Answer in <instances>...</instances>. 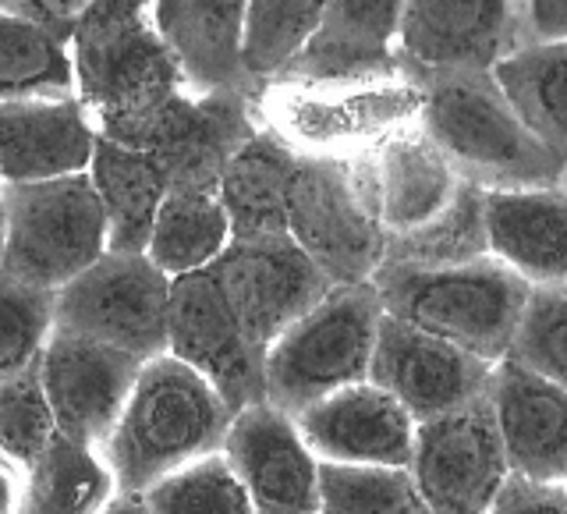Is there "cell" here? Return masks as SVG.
<instances>
[{
  "label": "cell",
  "instance_id": "6da1fadb",
  "mask_svg": "<svg viewBox=\"0 0 567 514\" xmlns=\"http://www.w3.org/2000/svg\"><path fill=\"white\" fill-rule=\"evenodd\" d=\"M75 96L100 138L146 150L192 85L156 25V0H96L68 35Z\"/></svg>",
  "mask_w": 567,
  "mask_h": 514
},
{
  "label": "cell",
  "instance_id": "7a4b0ae2",
  "mask_svg": "<svg viewBox=\"0 0 567 514\" xmlns=\"http://www.w3.org/2000/svg\"><path fill=\"white\" fill-rule=\"evenodd\" d=\"M230 419L235 408L220 390L164 351L142 362L132 394L100 451L121 493H146L164 475L224 451Z\"/></svg>",
  "mask_w": 567,
  "mask_h": 514
},
{
  "label": "cell",
  "instance_id": "3957f363",
  "mask_svg": "<svg viewBox=\"0 0 567 514\" xmlns=\"http://www.w3.org/2000/svg\"><path fill=\"white\" fill-rule=\"evenodd\" d=\"M419 89V121L465 182L486 192L567 182V164L528 128L493 71H443Z\"/></svg>",
  "mask_w": 567,
  "mask_h": 514
},
{
  "label": "cell",
  "instance_id": "277c9868",
  "mask_svg": "<svg viewBox=\"0 0 567 514\" xmlns=\"http://www.w3.org/2000/svg\"><path fill=\"white\" fill-rule=\"evenodd\" d=\"M422 89L401 68L372 75L309 79L277 75L256 82V117L301 156H362L415 121Z\"/></svg>",
  "mask_w": 567,
  "mask_h": 514
},
{
  "label": "cell",
  "instance_id": "5b68a950",
  "mask_svg": "<svg viewBox=\"0 0 567 514\" xmlns=\"http://www.w3.org/2000/svg\"><path fill=\"white\" fill-rule=\"evenodd\" d=\"M372 284L390 316L486 362H504L511 354L532 295V284L496 256L451 266L380 263Z\"/></svg>",
  "mask_w": 567,
  "mask_h": 514
},
{
  "label": "cell",
  "instance_id": "8992f818",
  "mask_svg": "<svg viewBox=\"0 0 567 514\" xmlns=\"http://www.w3.org/2000/svg\"><path fill=\"white\" fill-rule=\"evenodd\" d=\"M383 312L372 280L333 284L316 309L266 348V401L298 415L337 390L369 380Z\"/></svg>",
  "mask_w": 567,
  "mask_h": 514
},
{
  "label": "cell",
  "instance_id": "52a82bcc",
  "mask_svg": "<svg viewBox=\"0 0 567 514\" xmlns=\"http://www.w3.org/2000/svg\"><path fill=\"white\" fill-rule=\"evenodd\" d=\"M288 230L333 284L372 280L386 256L372 153H298L288 195Z\"/></svg>",
  "mask_w": 567,
  "mask_h": 514
},
{
  "label": "cell",
  "instance_id": "ba28073f",
  "mask_svg": "<svg viewBox=\"0 0 567 514\" xmlns=\"http://www.w3.org/2000/svg\"><path fill=\"white\" fill-rule=\"evenodd\" d=\"M8 220L4 270L61 291L111 253L106 213L89 171L50 182L0 185Z\"/></svg>",
  "mask_w": 567,
  "mask_h": 514
},
{
  "label": "cell",
  "instance_id": "9c48e42d",
  "mask_svg": "<svg viewBox=\"0 0 567 514\" xmlns=\"http://www.w3.org/2000/svg\"><path fill=\"white\" fill-rule=\"evenodd\" d=\"M58 327L150 362L167 351L171 277L146 253H106L58 291Z\"/></svg>",
  "mask_w": 567,
  "mask_h": 514
},
{
  "label": "cell",
  "instance_id": "30bf717a",
  "mask_svg": "<svg viewBox=\"0 0 567 514\" xmlns=\"http://www.w3.org/2000/svg\"><path fill=\"white\" fill-rule=\"evenodd\" d=\"M412 472L422 501L436 514H486L511 479L489 394L419 422Z\"/></svg>",
  "mask_w": 567,
  "mask_h": 514
},
{
  "label": "cell",
  "instance_id": "8fae6325",
  "mask_svg": "<svg viewBox=\"0 0 567 514\" xmlns=\"http://www.w3.org/2000/svg\"><path fill=\"white\" fill-rule=\"evenodd\" d=\"M209 274L217 277L230 309L259 348H270L333 288V280L291 238V230L235 238Z\"/></svg>",
  "mask_w": 567,
  "mask_h": 514
},
{
  "label": "cell",
  "instance_id": "7c38bea8",
  "mask_svg": "<svg viewBox=\"0 0 567 514\" xmlns=\"http://www.w3.org/2000/svg\"><path fill=\"white\" fill-rule=\"evenodd\" d=\"M167 351L203 372L235 412L266 398V348L248 337L209 270L171 277Z\"/></svg>",
  "mask_w": 567,
  "mask_h": 514
},
{
  "label": "cell",
  "instance_id": "4fadbf2b",
  "mask_svg": "<svg viewBox=\"0 0 567 514\" xmlns=\"http://www.w3.org/2000/svg\"><path fill=\"white\" fill-rule=\"evenodd\" d=\"M522 43L518 0H404L398 68L415 82L443 71H493Z\"/></svg>",
  "mask_w": 567,
  "mask_h": 514
},
{
  "label": "cell",
  "instance_id": "5bb4252c",
  "mask_svg": "<svg viewBox=\"0 0 567 514\" xmlns=\"http://www.w3.org/2000/svg\"><path fill=\"white\" fill-rule=\"evenodd\" d=\"M259 128L256 85L188 89L156 124L146 150L171 188L217 192L227 164Z\"/></svg>",
  "mask_w": 567,
  "mask_h": 514
},
{
  "label": "cell",
  "instance_id": "9a60e30c",
  "mask_svg": "<svg viewBox=\"0 0 567 514\" xmlns=\"http://www.w3.org/2000/svg\"><path fill=\"white\" fill-rule=\"evenodd\" d=\"M493 369L496 362L383 312L369 380L390 390L415 422H425L489 394Z\"/></svg>",
  "mask_w": 567,
  "mask_h": 514
},
{
  "label": "cell",
  "instance_id": "2e32d148",
  "mask_svg": "<svg viewBox=\"0 0 567 514\" xmlns=\"http://www.w3.org/2000/svg\"><path fill=\"white\" fill-rule=\"evenodd\" d=\"M224 454L256 514H319V458L291 412L252 401L230 419Z\"/></svg>",
  "mask_w": 567,
  "mask_h": 514
},
{
  "label": "cell",
  "instance_id": "e0dca14e",
  "mask_svg": "<svg viewBox=\"0 0 567 514\" xmlns=\"http://www.w3.org/2000/svg\"><path fill=\"white\" fill-rule=\"evenodd\" d=\"M142 362L128 351L89 341L82 333L53 330L40 359V377L61 433L103 448L138 380Z\"/></svg>",
  "mask_w": 567,
  "mask_h": 514
},
{
  "label": "cell",
  "instance_id": "ac0fdd59",
  "mask_svg": "<svg viewBox=\"0 0 567 514\" xmlns=\"http://www.w3.org/2000/svg\"><path fill=\"white\" fill-rule=\"evenodd\" d=\"M319 461L408 469L419 422L380 383L362 380L295 415Z\"/></svg>",
  "mask_w": 567,
  "mask_h": 514
},
{
  "label": "cell",
  "instance_id": "d6986e66",
  "mask_svg": "<svg viewBox=\"0 0 567 514\" xmlns=\"http://www.w3.org/2000/svg\"><path fill=\"white\" fill-rule=\"evenodd\" d=\"M489 404L511 472L564 483L567 479V387L514 359L496 362Z\"/></svg>",
  "mask_w": 567,
  "mask_h": 514
},
{
  "label": "cell",
  "instance_id": "ffe728a7",
  "mask_svg": "<svg viewBox=\"0 0 567 514\" xmlns=\"http://www.w3.org/2000/svg\"><path fill=\"white\" fill-rule=\"evenodd\" d=\"M96 138L75 93L0 103V185L89 171Z\"/></svg>",
  "mask_w": 567,
  "mask_h": 514
},
{
  "label": "cell",
  "instance_id": "44dd1931",
  "mask_svg": "<svg viewBox=\"0 0 567 514\" xmlns=\"http://www.w3.org/2000/svg\"><path fill=\"white\" fill-rule=\"evenodd\" d=\"M372 171H377L386 238L430 224L436 213L454 203L457 188L465 185V177L454 171L447 153L425 132L419 117L394 128L372 150Z\"/></svg>",
  "mask_w": 567,
  "mask_h": 514
},
{
  "label": "cell",
  "instance_id": "7402d4cb",
  "mask_svg": "<svg viewBox=\"0 0 567 514\" xmlns=\"http://www.w3.org/2000/svg\"><path fill=\"white\" fill-rule=\"evenodd\" d=\"M489 253L532 288L567 284V182L486 192Z\"/></svg>",
  "mask_w": 567,
  "mask_h": 514
},
{
  "label": "cell",
  "instance_id": "603a6c76",
  "mask_svg": "<svg viewBox=\"0 0 567 514\" xmlns=\"http://www.w3.org/2000/svg\"><path fill=\"white\" fill-rule=\"evenodd\" d=\"M404 0H323L312 43L284 75L341 79L398 68Z\"/></svg>",
  "mask_w": 567,
  "mask_h": 514
},
{
  "label": "cell",
  "instance_id": "cb8c5ba5",
  "mask_svg": "<svg viewBox=\"0 0 567 514\" xmlns=\"http://www.w3.org/2000/svg\"><path fill=\"white\" fill-rule=\"evenodd\" d=\"M248 0H156V25L195 89L256 85L241 61Z\"/></svg>",
  "mask_w": 567,
  "mask_h": 514
},
{
  "label": "cell",
  "instance_id": "d4e9b609",
  "mask_svg": "<svg viewBox=\"0 0 567 514\" xmlns=\"http://www.w3.org/2000/svg\"><path fill=\"white\" fill-rule=\"evenodd\" d=\"M89 177H93L106 213L111 253H146L156 213L171 192L167 174L159 171L156 156L150 150L96 138Z\"/></svg>",
  "mask_w": 567,
  "mask_h": 514
},
{
  "label": "cell",
  "instance_id": "484cf974",
  "mask_svg": "<svg viewBox=\"0 0 567 514\" xmlns=\"http://www.w3.org/2000/svg\"><path fill=\"white\" fill-rule=\"evenodd\" d=\"M295 167L298 153L270 128H259L235 153L217 188L235 238L284 235L288 230V195Z\"/></svg>",
  "mask_w": 567,
  "mask_h": 514
},
{
  "label": "cell",
  "instance_id": "4316f807",
  "mask_svg": "<svg viewBox=\"0 0 567 514\" xmlns=\"http://www.w3.org/2000/svg\"><path fill=\"white\" fill-rule=\"evenodd\" d=\"M230 241H235V230H230L220 192L171 188L156 213L146 256L167 277H185L209 270Z\"/></svg>",
  "mask_w": 567,
  "mask_h": 514
},
{
  "label": "cell",
  "instance_id": "83f0119b",
  "mask_svg": "<svg viewBox=\"0 0 567 514\" xmlns=\"http://www.w3.org/2000/svg\"><path fill=\"white\" fill-rule=\"evenodd\" d=\"M117 493V479L103 451L61 433L50 451L25 469L18 514H100Z\"/></svg>",
  "mask_w": 567,
  "mask_h": 514
},
{
  "label": "cell",
  "instance_id": "f1b7e54d",
  "mask_svg": "<svg viewBox=\"0 0 567 514\" xmlns=\"http://www.w3.org/2000/svg\"><path fill=\"white\" fill-rule=\"evenodd\" d=\"M493 75L528 128L567 164V35L522 43Z\"/></svg>",
  "mask_w": 567,
  "mask_h": 514
},
{
  "label": "cell",
  "instance_id": "f546056e",
  "mask_svg": "<svg viewBox=\"0 0 567 514\" xmlns=\"http://www.w3.org/2000/svg\"><path fill=\"white\" fill-rule=\"evenodd\" d=\"M75 93V68L64 35L0 8V103Z\"/></svg>",
  "mask_w": 567,
  "mask_h": 514
},
{
  "label": "cell",
  "instance_id": "4dcf8cb0",
  "mask_svg": "<svg viewBox=\"0 0 567 514\" xmlns=\"http://www.w3.org/2000/svg\"><path fill=\"white\" fill-rule=\"evenodd\" d=\"M493 256L486 230V188L465 182L457 188L454 203L436 213L430 224L386 238L383 263L408 266H451Z\"/></svg>",
  "mask_w": 567,
  "mask_h": 514
},
{
  "label": "cell",
  "instance_id": "1f68e13d",
  "mask_svg": "<svg viewBox=\"0 0 567 514\" xmlns=\"http://www.w3.org/2000/svg\"><path fill=\"white\" fill-rule=\"evenodd\" d=\"M323 0H248L241 61L252 82L284 75L312 43Z\"/></svg>",
  "mask_w": 567,
  "mask_h": 514
},
{
  "label": "cell",
  "instance_id": "d6a6232c",
  "mask_svg": "<svg viewBox=\"0 0 567 514\" xmlns=\"http://www.w3.org/2000/svg\"><path fill=\"white\" fill-rule=\"evenodd\" d=\"M425 501L408 469L319 461V514H422Z\"/></svg>",
  "mask_w": 567,
  "mask_h": 514
},
{
  "label": "cell",
  "instance_id": "836d02e7",
  "mask_svg": "<svg viewBox=\"0 0 567 514\" xmlns=\"http://www.w3.org/2000/svg\"><path fill=\"white\" fill-rule=\"evenodd\" d=\"M150 514H256L252 496L224 451L164 475L142 493Z\"/></svg>",
  "mask_w": 567,
  "mask_h": 514
},
{
  "label": "cell",
  "instance_id": "e575fe53",
  "mask_svg": "<svg viewBox=\"0 0 567 514\" xmlns=\"http://www.w3.org/2000/svg\"><path fill=\"white\" fill-rule=\"evenodd\" d=\"M58 330V291L29 284L0 266V380L40 366Z\"/></svg>",
  "mask_w": 567,
  "mask_h": 514
},
{
  "label": "cell",
  "instance_id": "d590c367",
  "mask_svg": "<svg viewBox=\"0 0 567 514\" xmlns=\"http://www.w3.org/2000/svg\"><path fill=\"white\" fill-rule=\"evenodd\" d=\"M58 436L61 425L47 398L40 366L0 380V454L14 465L32 469Z\"/></svg>",
  "mask_w": 567,
  "mask_h": 514
},
{
  "label": "cell",
  "instance_id": "8d00e7d4",
  "mask_svg": "<svg viewBox=\"0 0 567 514\" xmlns=\"http://www.w3.org/2000/svg\"><path fill=\"white\" fill-rule=\"evenodd\" d=\"M507 359L567 387V284L532 288Z\"/></svg>",
  "mask_w": 567,
  "mask_h": 514
},
{
  "label": "cell",
  "instance_id": "74e56055",
  "mask_svg": "<svg viewBox=\"0 0 567 514\" xmlns=\"http://www.w3.org/2000/svg\"><path fill=\"white\" fill-rule=\"evenodd\" d=\"M486 514H567V483H543L511 472Z\"/></svg>",
  "mask_w": 567,
  "mask_h": 514
},
{
  "label": "cell",
  "instance_id": "f35d334b",
  "mask_svg": "<svg viewBox=\"0 0 567 514\" xmlns=\"http://www.w3.org/2000/svg\"><path fill=\"white\" fill-rule=\"evenodd\" d=\"M93 4L96 0H0V8L4 11L25 18V22L40 25V29L58 32V35H64V40Z\"/></svg>",
  "mask_w": 567,
  "mask_h": 514
},
{
  "label": "cell",
  "instance_id": "ab89813d",
  "mask_svg": "<svg viewBox=\"0 0 567 514\" xmlns=\"http://www.w3.org/2000/svg\"><path fill=\"white\" fill-rule=\"evenodd\" d=\"M525 43L564 40L567 35V0H518Z\"/></svg>",
  "mask_w": 567,
  "mask_h": 514
},
{
  "label": "cell",
  "instance_id": "60d3db41",
  "mask_svg": "<svg viewBox=\"0 0 567 514\" xmlns=\"http://www.w3.org/2000/svg\"><path fill=\"white\" fill-rule=\"evenodd\" d=\"M25 490V469L0 454V514H18Z\"/></svg>",
  "mask_w": 567,
  "mask_h": 514
},
{
  "label": "cell",
  "instance_id": "b9f144b4",
  "mask_svg": "<svg viewBox=\"0 0 567 514\" xmlns=\"http://www.w3.org/2000/svg\"><path fill=\"white\" fill-rule=\"evenodd\" d=\"M100 514H150V507L142 501V493H117Z\"/></svg>",
  "mask_w": 567,
  "mask_h": 514
},
{
  "label": "cell",
  "instance_id": "7bdbcfd3",
  "mask_svg": "<svg viewBox=\"0 0 567 514\" xmlns=\"http://www.w3.org/2000/svg\"><path fill=\"white\" fill-rule=\"evenodd\" d=\"M4 241H8V220H4V199H0V266H4Z\"/></svg>",
  "mask_w": 567,
  "mask_h": 514
},
{
  "label": "cell",
  "instance_id": "ee69618b",
  "mask_svg": "<svg viewBox=\"0 0 567 514\" xmlns=\"http://www.w3.org/2000/svg\"><path fill=\"white\" fill-rule=\"evenodd\" d=\"M422 514H436V511H430V507H425V511H422Z\"/></svg>",
  "mask_w": 567,
  "mask_h": 514
},
{
  "label": "cell",
  "instance_id": "f6af8a7d",
  "mask_svg": "<svg viewBox=\"0 0 567 514\" xmlns=\"http://www.w3.org/2000/svg\"><path fill=\"white\" fill-rule=\"evenodd\" d=\"M564 483H567V479H564Z\"/></svg>",
  "mask_w": 567,
  "mask_h": 514
}]
</instances>
